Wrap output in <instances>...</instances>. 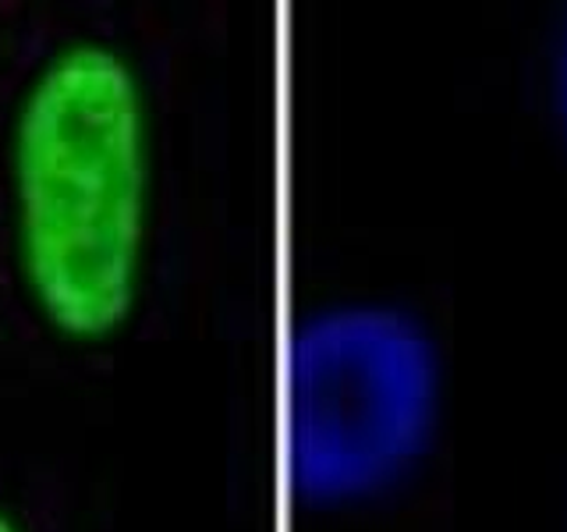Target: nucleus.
Returning a JSON list of instances; mask_svg holds the SVG:
<instances>
[{
	"label": "nucleus",
	"mask_w": 567,
	"mask_h": 532,
	"mask_svg": "<svg viewBox=\"0 0 567 532\" xmlns=\"http://www.w3.org/2000/svg\"><path fill=\"white\" fill-rule=\"evenodd\" d=\"M18 259L53 330L103 341L138 291L150 209L146 103L132 64L79 40L40 68L14 121Z\"/></svg>",
	"instance_id": "1"
},
{
	"label": "nucleus",
	"mask_w": 567,
	"mask_h": 532,
	"mask_svg": "<svg viewBox=\"0 0 567 532\" xmlns=\"http://www.w3.org/2000/svg\"><path fill=\"white\" fill-rule=\"evenodd\" d=\"M440 359L412 316L351 306L312 319L295 348V472L316 501H365L425 454Z\"/></svg>",
	"instance_id": "2"
},
{
	"label": "nucleus",
	"mask_w": 567,
	"mask_h": 532,
	"mask_svg": "<svg viewBox=\"0 0 567 532\" xmlns=\"http://www.w3.org/2000/svg\"><path fill=\"white\" fill-rule=\"evenodd\" d=\"M560 111L567 124V29H564V47H560Z\"/></svg>",
	"instance_id": "3"
},
{
	"label": "nucleus",
	"mask_w": 567,
	"mask_h": 532,
	"mask_svg": "<svg viewBox=\"0 0 567 532\" xmlns=\"http://www.w3.org/2000/svg\"><path fill=\"white\" fill-rule=\"evenodd\" d=\"M0 532H22V529H18L11 519H8V514L4 511H0Z\"/></svg>",
	"instance_id": "4"
}]
</instances>
